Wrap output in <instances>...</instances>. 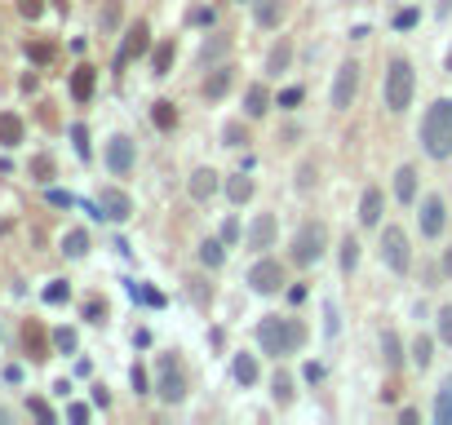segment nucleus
I'll list each match as a JSON object with an SVG mask.
<instances>
[{"instance_id": "40", "label": "nucleus", "mask_w": 452, "mask_h": 425, "mask_svg": "<svg viewBox=\"0 0 452 425\" xmlns=\"http://www.w3.org/2000/svg\"><path fill=\"white\" fill-rule=\"evenodd\" d=\"M71 142H76L80 160H89V129H84V125H71Z\"/></svg>"}, {"instance_id": "23", "label": "nucleus", "mask_w": 452, "mask_h": 425, "mask_svg": "<svg viewBox=\"0 0 452 425\" xmlns=\"http://www.w3.org/2000/svg\"><path fill=\"white\" fill-rule=\"evenodd\" d=\"M22 142V120L14 111H0V147H18Z\"/></svg>"}, {"instance_id": "39", "label": "nucleus", "mask_w": 452, "mask_h": 425, "mask_svg": "<svg viewBox=\"0 0 452 425\" xmlns=\"http://www.w3.org/2000/svg\"><path fill=\"white\" fill-rule=\"evenodd\" d=\"M315 186V160H302L297 164V191H311Z\"/></svg>"}, {"instance_id": "9", "label": "nucleus", "mask_w": 452, "mask_h": 425, "mask_svg": "<svg viewBox=\"0 0 452 425\" xmlns=\"http://www.w3.org/2000/svg\"><path fill=\"white\" fill-rule=\"evenodd\" d=\"M155 394H160L164 403H182V399H187V376L178 372L173 359H160V381H155Z\"/></svg>"}, {"instance_id": "57", "label": "nucleus", "mask_w": 452, "mask_h": 425, "mask_svg": "<svg viewBox=\"0 0 452 425\" xmlns=\"http://www.w3.org/2000/svg\"><path fill=\"white\" fill-rule=\"evenodd\" d=\"M448 71H452V49H448Z\"/></svg>"}, {"instance_id": "3", "label": "nucleus", "mask_w": 452, "mask_h": 425, "mask_svg": "<svg viewBox=\"0 0 452 425\" xmlns=\"http://www.w3.org/2000/svg\"><path fill=\"white\" fill-rule=\"evenodd\" d=\"M412 84H417V76H412V63H408V58H390V67H386V84H382V98H386V111H390V115L408 111V102H412Z\"/></svg>"}, {"instance_id": "36", "label": "nucleus", "mask_w": 452, "mask_h": 425, "mask_svg": "<svg viewBox=\"0 0 452 425\" xmlns=\"http://www.w3.org/2000/svg\"><path fill=\"white\" fill-rule=\"evenodd\" d=\"M271 394H275V403H293V381L284 372H275V381H271Z\"/></svg>"}, {"instance_id": "8", "label": "nucleus", "mask_w": 452, "mask_h": 425, "mask_svg": "<svg viewBox=\"0 0 452 425\" xmlns=\"http://www.w3.org/2000/svg\"><path fill=\"white\" fill-rule=\"evenodd\" d=\"M146 49H151V27H146V22H133V27L125 31V45H120V54H116V71H125L133 58H142Z\"/></svg>"}, {"instance_id": "47", "label": "nucleus", "mask_w": 452, "mask_h": 425, "mask_svg": "<svg viewBox=\"0 0 452 425\" xmlns=\"http://www.w3.org/2000/svg\"><path fill=\"white\" fill-rule=\"evenodd\" d=\"M129 293H133V297H142L146 306H164V297H160V293H151V288H138V284H129Z\"/></svg>"}, {"instance_id": "33", "label": "nucleus", "mask_w": 452, "mask_h": 425, "mask_svg": "<svg viewBox=\"0 0 452 425\" xmlns=\"http://www.w3.org/2000/svg\"><path fill=\"white\" fill-rule=\"evenodd\" d=\"M430 359H435V342H430V337H417V342H412V363L426 372V368H430Z\"/></svg>"}, {"instance_id": "29", "label": "nucleus", "mask_w": 452, "mask_h": 425, "mask_svg": "<svg viewBox=\"0 0 452 425\" xmlns=\"http://www.w3.org/2000/svg\"><path fill=\"white\" fill-rule=\"evenodd\" d=\"M226 49H231V35H213V40H204L200 63H204V67H217V58H222Z\"/></svg>"}, {"instance_id": "56", "label": "nucleus", "mask_w": 452, "mask_h": 425, "mask_svg": "<svg viewBox=\"0 0 452 425\" xmlns=\"http://www.w3.org/2000/svg\"><path fill=\"white\" fill-rule=\"evenodd\" d=\"M444 271H448V275H452V248H448V257H444Z\"/></svg>"}, {"instance_id": "20", "label": "nucleus", "mask_w": 452, "mask_h": 425, "mask_svg": "<svg viewBox=\"0 0 452 425\" xmlns=\"http://www.w3.org/2000/svg\"><path fill=\"white\" fill-rule=\"evenodd\" d=\"M253 14H258V27H279V18H284V5L279 0H253Z\"/></svg>"}, {"instance_id": "21", "label": "nucleus", "mask_w": 452, "mask_h": 425, "mask_svg": "<svg viewBox=\"0 0 452 425\" xmlns=\"http://www.w3.org/2000/svg\"><path fill=\"white\" fill-rule=\"evenodd\" d=\"M22 346H27V355H31V359H45V355H49V346H45V328L36 323V319L22 328Z\"/></svg>"}, {"instance_id": "31", "label": "nucleus", "mask_w": 452, "mask_h": 425, "mask_svg": "<svg viewBox=\"0 0 452 425\" xmlns=\"http://www.w3.org/2000/svg\"><path fill=\"white\" fill-rule=\"evenodd\" d=\"M200 262L209 266V271H217V266L226 262V248H222V239H204V244H200Z\"/></svg>"}, {"instance_id": "32", "label": "nucleus", "mask_w": 452, "mask_h": 425, "mask_svg": "<svg viewBox=\"0 0 452 425\" xmlns=\"http://www.w3.org/2000/svg\"><path fill=\"white\" fill-rule=\"evenodd\" d=\"M63 252L67 257H84V252H89V235H84V230H67L63 235Z\"/></svg>"}, {"instance_id": "16", "label": "nucleus", "mask_w": 452, "mask_h": 425, "mask_svg": "<svg viewBox=\"0 0 452 425\" xmlns=\"http://www.w3.org/2000/svg\"><path fill=\"white\" fill-rule=\"evenodd\" d=\"M244 111H249V120H262L266 111H271V93H266V84H249V89H244Z\"/></svg>"}, {"instance_id": "19", "label": "nucleus", "mask_w": 452, "mask_h": 425, "mask_svg": "<svg viewBox=\"0 0 452 425\" xmlns=\"http://www.w3.org/2000/svg\"><path fill=\"white\" fill-rule=\"evenodd\" d=\"M93 67H76V71H71V98H76V102H89L93 98Z\"/></svg>"}, {"instance_id": "15", "label": "nucleus", "mask_w": 452, "mask_h": 425, "mask_svg": "<svg viewBox=\"0 0 452 425\" xmlns=\"http://www.w3.org/2000/svg\"><path fill=\"white\" fill-rule=\"evenodd\" d=\"M187 191H191L195 204H209L217 195V173H213V168H195L191 182H187Z\"/></svg>"}, {"instance_id": "52", "label": "nucleus", "mask_w": 452, "mask_h": 425, "mask_svg": "<svg viewBox=\"0 0 452 425\" xmlns=\"http://www.w3.org/2000/svg\"><path fill=\"white\" fill-rule=\"evenodd\" d=\"M302 102V89H297V84H293V89H284V93H279V106H297Z\"/></svg>"}, {"instance_id": "28", "label": "nucleus", "mask_w": 452, "mask_h": 425, "mask_svg": "<svg viewBox=\"0 0 452 425\" xmlns=\"http://www.w3.org/2000/svg\"><path fill=\"white\" fill-rule=\"evenodd\" d=\"M173 40H164V45H155V54H151V76H169V67H173Z\"/></svg>"}, {"instance_id": "2", "label": "nucleus", "mask_w": 452, "mask_h": 425, "mask_svg": "<svg viewBox=\"0 0 452 425\" xmlns=\"http://www.w3.org/2000/svg\"><path fill=\"white\" fill-rule=\"evenodd\" d=\"M421 147L430 160H448L452 155V102L448 98L430 102V111L421 120Z\"/></svg>"}, {"instance_id": "10", "label": "nucleus", "mask_w": 452, "mask_h": 425, "mask_svg": "<svg viewBox=\"0 0 452 425\" xmlns=\"http://www.w3.org/2000/svg\"><path fill=\"white\" fill-rule=\"evenodd\" d=\"M107 168H111L116 177H129L133 173V138L116 133V138L107 142Z\"/></svg>"}, {"instance_id": "11", "label": "nucleus", "mask_w": 452, "mask_h": 425, "mask_svg": "<svg viewBox=\"0 0 452 425\" xmlns=\"http://www.w3.org/2000/svg\"><path fill=\"white\" fill-rule=\"evenodd\" d=\"M417 217H421V235H426V239H439V235H444V226H448V209H444V200H439V195H426Z\"/></svg>"}, {"instance_id": "17", "label": "nucleus", "mask_w": 452, "mask_h": 425, "mask_svg": "<svg viewBox=\"0 0 452 425\" xmlns=\"http://www.w3.org/2000/svg\"><path fill=\"white\" fill-rule=\"evenodd\" d=\"M395 200H399V204H412V200H417V168H412V164H404V168L395 173Z\"/></svg>"}, {"instance_id": "5", "label": "nucleus", "mask_w": 452, "mask_h": 425, "mask_svg": "<svg viewBox=\"0 0 452 425\" xmlns=\"http://www.w3.org/2000/svg\"><path fill=\"white\" fill-rule=\"evenodd\" d=\"M382 262H386L395 275H408L412 248H408V235H404L399 226H386V230H382Z\"/></svg>"}, {"instance_id": "43", "label": "nucleus", "mask_w": 452, "mask_h": 425, "mask_svg": "<svg viewBox=\"0 0 452 425\" xmlns=\"http://www.w3.org/2000/svg\"><path fill=\"white\" fill-rule=\"evenodd\" d=\"M54 346L63 350V355H71V350H76V332H71V328H58V332H54Z\"/></svg>"}, {"instance_id": "50", "label": "nucleus", "mask_w": 452, "mask_h": 425, "mask_svg": "<svg viewBox=\"0 0 452 425\" xmlns=\"http://www.w3.org/2000/svg\"><path fill=\"white\" fill-rule=\"evenodd\" d=\"M187 18L195 22V27H213V9H191Z\"/></svg>"}, {"instance_id": "27", "label": "nucleus", "mask_w": 452, "mask_h": 425, "mask_svg": "<svg viewBox=\"0 0 452 425\" xmlns=\"http://www.w3.org/2000/svg\"><path fill=\"white\" fill-rule=\"evenodd\" d=\"M382 359H386L390 372L404 363V342H399V332H386V337H382Z\"/></svg>"}, {"instance_id": "24", "label": "nucleus", "mask_w": 452, "mask_h": 425, "mask_svg": "<svg viewBox=\"0 0 452 425\" xmlns=\"http://www.w3.org/2000/svg\"><path fill=\"white\" fill-rule=\"evenodd\" d=\"M435 421L452 425V376H444V385H439V394H435Z\"/></svg>"}, {"instance_id": "18", "label": "nucleus", "mask_w": 452, "mask_h": 425, "mask_svg": "<svg viewBox=\"0 0 452 425\" xmlns=\"http://www.w3.org/2000/svg\"><path fill=\"white\" fill-rule=\"evenodd\" d=\"M377 222H382V191L368 186L359 200V226H377Z\"/></svg>"}, {"instance_id": "35", "label": "nucleus", "mask_w": 452, "mask_h": 425, "mask_svg": "<svg viewBox=\"0 0 452 425\" xmlns=\"http://www.w3.org/2000/svg\"><path fill=\"white\" fill-rule=\"evenodd\" d=\"M249 142V129H244V120H231L222 129V147H244Z\"/></svg>"}, {"instance_id": "48", "label": "nucleus", "mask_w": 452, "mask_h": 425, "mask_svg": "<svg viewBox=\"0 0 452 425\" xmlns=\"http://www.w3.org/2000/svg\"><path fill=\"white\" fill-rule=\"evenodd\" d=\"M129 381H133V394H146V390H151V381H146V372L138 368V363H133V372H129Z\"/></svg>"}, {"instance_id": "30", "label": "nucleus", "mask_w": 452, "mask_h": 425, "mask_svg": "<svg viewBox=\"0 0 452 425\" xmlns=\"http://www.w3.org/2000/svg\"><path fill=\"white\" fill-rule=\"evenodd\" d=\"M151 125L169 133V129L178 125V106H173V102H155V106H151Z\"/></svg>"}, {"instance_id": "7", "label": "nucleus", "mask_w": 452, "mask_h": 425, "mask_svg": "<svg viewBox=\"0 0 452 425\" xmlns=\"http://www.w3.org/2000/svg\"><path fill=\"white\" fill-rule=\"evenodd\" d=\"M355 93H359V63H341L333 80V111H350Z\"/></svg>"}, {"instance_id": "46", "label": "nucleus", "mask_w": 452, "mask_h": 425, "mask_svg": "<svg viewBox=\"0 0 452 425\" xmlns=\"http://www.w3.org/2000/svg\"><path fill=\"white\" fill-rule=\"evenodd\" d=\"M27 412H31V417H40V421H54V408H49L45 399H27Z\"/></svg>"}, {"instance_id": "55", "label": "nucleus", "mask_w": 452, "mask_h": 425, "mask_svg": "<svg viewBox=\"0 0 452 425\" xmlns=\"http://www.w3.org/2000/svg\"><path fill=\"white\" fill-rule=\"evenodd\" d=\"M49 204H58V209H71V204H76V200H71L67 191H49Z\"/></svg>"}, {"instance_id": "34", "label": "nucleus", "mask_w": 452, "mask_h": 425, "mask_svg": "<svg viewBox=\"0 0 452 425\" xmlns=\"http://www.w3.org/2000/svg\"><path fill=\"white\" fill-rule=\"evenodd\" d=\"M355 266H359V239L355 235H346V239H341V271H355Z\"/></svg>"}, {"instance_id": "12", "label": "nucleus", "mask_w": 452, "mask_h": 425, "mask_svg": "<svg viewBox=\"0 0 452 425\" xmlns=\"http://www.w3.org/2000/svg\"><path fill=\"white\" fill-rule=\"evenodd\" d=\"M231 84H235V67H231V63L209 67V76H204V98H209V102H222L226 93H231Z\"/></svg>"}, {"instance_id": "1", "label": "nucleus", "mask_w": 452, "mask_h": 425, "mask_svg": "<svg viewBox=\"0 0 452 425\" xmlns=\"http://www.w3.org/2000/svg\"><path fill=\"white\" fill-rule=\"evenodd\" d=\"M258 346L266 355L284 359V355H297L302 346H306V323L302 319H279V314H266L258 323Z\"/></svg>"}, {"instance_id": "54", "label": "nucleus", "mask_w": 452, "mask_h": 425, "mask_svg": "<svg viewBox=\"0 0 452 425\" xmlns=\"http://www.w3.org/2000/svg\"><path fill=\"white\" fill-rule=\"evenodd\" d=\"M67 417L76 421V425H84V421H89V408H84V403H71V408H67Z\"/></svg>"}, {"instance_id": "45", "label": "nucleus", "mask_w": 452, "mask_h": 425, "mask_svg": "<svg viewBox=\"0 0 452 425\" xmlns=\"http://www.w3.org/2000/svg\"><path fill=\"white\" fill-rule=\"evenodd\" d=\"M84 319H89V323H102V319H107V301H98V297H93L89 306H84Z\"/></svg>"}, {"instance_id": "13", "label": "nucleus", "mask_w": 452, "mask_h": 425, "mask_svg": "<svg viewBox=\"0 0 452 425\" xmlns=\"http://www.w3.org/2000/svg\"><path fill=\"white\" fill-rule=\"evenodd\" d=\"M98 204H102V217H107V222H125V217L133 213V200L125 195V191H116V186H102V191H98Z\"/></svg>"}, {"instance_id": "26", "label": "nucleus", "mask_w": 452, "mask_h": 425, "mask_svg": "<svg viewBox=\"0 0 452 425\" xmlns=\"http://www.w3.org/2000/svg\"><path fill=\"white\" fill-rule=\"evenodd\" d=\"M231 376H235L240 385H253V381H258V359H253V355H235V363H231Z\"/></svg>"}, {"instance_id": "42", "label": "nucleus", "mask_w": 452, "mask_h": 425, "mask_svg": "<svg viewBox=\"0 0 452 425\" xmlns=\"http://www.w3.org/2000/svg\"><path fill=\"white\" fill-rule=\"evenodd\" d=\"M439 342H444V346H452V306H444V310H439Z\"/></svg>"}, {"instance_id": "41", "label": "nucleus", "mask_w": 452, "mask_h": 425, "mask_svg": "<svg viewBox=\"0 0 452 425\" xmlns=\"http://www.w3.org/2000/svg\"><path fill=\"white\" fill-rule=\"evenodd\" d=\"M31 173H36V182H49V177H54V160H49V155H36Z\"/></svg>"}, {"instance_id": "4", "label": "nucleus", "mask_w": 452, "mask_h": 425, "mask_svg": "<svg viewBox=\"0 0 452 425\" xmlns=\"http://www.w3.org/2000/svg\"><path fill=\"white\" fill-rule=\"evenodd\" d=\"M324 244H328L324 222H302L297 235H293V252H288V257L297 262V266H315V262L324 257Z\"/></svg>"}, {"instance_id": "25", "label": "nucleus", "mask_w": 452, "mask_h": 425, "mask_svg": "<svg viewBox=\"0 0 452 425\" xmlns=\"http://www.w3.org/2000/svg\"><path fill=\"white\" fill-rule=\"evenodd\" d=\"M288 63H293V45H288V40L271 45V54H266V71H271V76H279V71H288Z\"/></svg>"}, {"instance_id": "38", "label": "nucleus", "mask_w": 452, "mask_h": 425, "mask_svg": "<svg viewBox=\"0 0 452 425\" xmlns=\"http://www.w3.org/2000/svg\"><path fill=\"white\" fill-rule=\"evenodd\" d=\"M27 58H31L36 67H45L49 58H54V45H45V40H31V45H27Z\"/></svg>"}, {"instance_id": "22", "label": "nucleus", "mask_w": 452, "mask_h": 425, "mask_svg": "<svg viewBox=\"0 0 452 425\" xmlns=\"http://www.w3.org/2000/svg\"><path fill=\"white\" fill-rule=\"evenodd\" d=\"M253 191H258V186H253V177H244V173L226 177V200H231V204H249Z\"/></svg>"}, {"instance_id": "6", "label": "nucleus", "mask_w": 452, "mask_h": 425, "mask_svg": "<svg viewBox=\"0 0 452 425\" xmlns=\"http://www.w3.org/2000/svg\"><path fill=\"white\" fill-rule=\"evenodd\" d=\"M249 288H253V293H262V297L279 293V288H284V266H279L275 257H262V262L249 271Z\"/></svg>"}, {"instance_id": "51", "label": "nucleus", "mask_w": 452, "mask_h": 425, "mask_svg": "<svg viewBox=\"0 0 452 425\" xmlns=\"http://www.w3.org/2000/svg\"><path fill=\"white\" fill-rule=\"evenodd\" d=\"M412 22H417V9H399V14H395V27L399 31H408Z\"/></svg>"}, {"instance_id": "53", "label": "nucleus", "mask_w": 452, "mask_h": 425, "mask_svg": "<svg viewBox=\"0 0 452 425\" xmlns=\"http://www.w3.org/2000/svg\"><path fill=\"white\" fill-rule=\"evenodd\" d=\"M120 22V0H111V5H107V14H102V27H116Z\"/></svg>"}, {"instance_id": "44", "label": "nucleus", "mask_w": 452, "mask_h": 425, "mask_svg": "<svg viewBox=\"0 0 452 425\" xmlns=\"http://www.w3.org/2000/svg\"><path fill=\"white\" fill-rule=\"evenodd\" d=\"M18 14L36 22V18H40V14H45V0H18Z\"/></svg>"}, {"instance_id": "49", "label": "nucleus", "mask_w": 452, "mask_h": 425, "mask_svg": "<svg viewBox=\"0 0 452 425\" xmlns=\"http://www.w3.org/2000/svg\"><path fill=\"white\" fill-rule=\"evenodd\" d=\"M235 239H240V222H235V217H226V222H222V244H235Z\"/></svg>"}, {"instance_id": "37", "label": "nucleus", "mask_w": 452, "mask_h": 425, "mask_svg": "<svg viewBox=\"0 0 452 425\" xmlns=\"http://www.w3.org/2000/svg\"><path fill=\"white\" fill-rule=\"evenodd\" d=\"M71 297V288H67V279H54V284H49L45 288V301H49V306H63V301Z\"/></svg>"}, {"instance_id": "14", "label": "nucleus", "mask_w": 452, "mask_h": 425, "mask_svg": "<svg viewBox=\"0 0 452 425\" xmlns=\"http://www.w3.org/2000/svg\"><path fill=\"white\" fill-rule=\"evenodd\" d=\"M244 244H249L253 252H266V248H271V244H275V217H271V213H258V217H253Z\"/></svg>"}]
</instances>
